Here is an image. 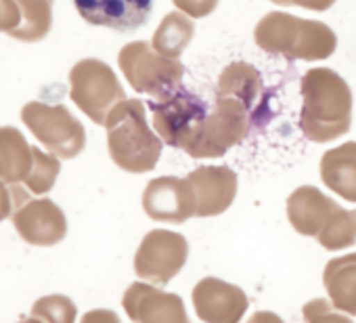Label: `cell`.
<instances>
[{"label": "cell", "mask_w": 356, "mask_h": 323, "mask_svg": "<svg viewBox=\"0 0 356 323\" xmlns=\"http://www.w3.org/2000/svg\"><path fill=\"white\" fill-rule=\"evenodd\" d=\"M262 93V80L256 68L231 63L218 78L216 101L206 120L187 136L181 149L191 157H220L239 145L254 122V103Z\"/></svg>", "instance_id": "obj_1"}, {"label": "cell", "mask_w": 356, "mask_h": 323, "mask_svg": "<svg viewBox=\"0 0 356 323\" xmlns=\"http://www.w3.org/2000/svg\"><path fill=\"white\" fill-rule=\"evenodd\" d=\"M124 74L130 84L153 99H159L183 84L185 65L176 59L161 57L147 42H132L120 55Z\"/></svg>", "instance_id": "obj_5"}, {"label": "cell", "mask_w": 356, "mask_h": 323, "mask_svg": "<svg viewBox=\"0 0 356 323\" xmlns=\"http://www.w3.org/2000/svg\"><path fill=\"white\" fill-rule=\"evenodd\" d=\"M174 7L189 15V17H208L216 5H218V0H172Z\"/></svg>", "instance_id": "obj_19"}, {"label": "cell", "mask_w": 356, "mask_h": 323, "mask_svg": "<svg viewBox=\"0 0 356 323\" xmlns=\"http://www.w3.org/2000/svg\"><path fill=\"white\" fill-rule=\"evenodd\" d=\"M248 304L241 287L218 277H206L193 287V306L204 323H239Z\"/></svg>", "instance_id": "obj_9"}, {"label": "cell", "mask_w": 356, "mask_h": 323, "mask_svg": "<svg viewBox=\"0 0 356 323\" xmlns=\"http://www.w3.org/2000/svg\"><path fill=\"white\" fill-rule=\"evenodd\" d=\"M193 34H195V24L191 22V17L181 11H172L170 15L163 17L157 32L153 34L151 47L161 57L176 59L191 45Z\"/></svg>", "instance_id": "obj_16"}, {"label": "cell", "mask_w": 356, "mask_h": 323, "mask_svg": "<svg viewBox=\"0 0 356 323\" xmlns=\"http://www.w3.org/2000/svg\"><path fill=\"white\" fill-rule=\"evenodd\" d=\"M74 5L84 22L115 32L143 28L153 11V0H74Z\"/></svg>", "instance_id": "obj_10"}, {"label": "cell", "mask_w": 356, "mask_h": 323, "mask_svg": "<svg viewBox=\"0 0 356 323\" xmlns=\"http://www.w3.org/2000/svg\"><path fill=\"white\" fill-rule=\"evenodd\" d=\"M304 323H352L348 315H341L331 308L329 300L325 298H314L304 304L302 308Z\"/></svg>", "instance_id": "obj_18"}, {"label": "cell", "mask_w": 356, "mask_h": 323, "mask_svg": "<svg viewBox=\"0 0 356 323\" xmlns=\"http://www.w3.org/2000/svg\"><path fill=\"white\" fill-rule=\"evenodd\" d=\"M254 38L262 51L283 55L293 61L327 59L337 47L335 34L325 24L300 19L281 11L262 17L256 26Z\"/></svg>", "instance_id": "obj_3"}, {"label": "cell", "mask_w": 356, "mask_h": 323, "mask_svg": "<svg viewBox=\"0 0 356 323\" xmlns=\"http://www.w3.org/2000/svg\"><path fill=\"white\" fill-rule=\"evenodd\" d=\"M323 283L337 310L356 315V252L329 260L323 271Z\"/></svg>", "instance_id": "obj_15"}, {"label": "cell", "mask_w": 356, "mask_h": 323, "mask_svg": "<svg viewBox=\"0 0 356 323\" xmlns=\"http://www.w3.org/2000/svg\"><path fill=\"white\" fill-rule=\"evenodd\" d=\"M273 3H277V5H291V0H273Z\"/></svg>", "instance_id": "obj_23"}, {"label": "cell", "mask_w": 356, "mask_h": 323, "mask_svg": "<svg viewBox=\"0 0 356 323\" xmlns=\"http://www.w3.org/2000/svg\"><path fill=\"white\" fill-rule=\"evenodd\" d=\"M333 3H335V0H291V5H300V7H306V9H312V11H325Z\"/></svg>", "instance_id": "obj_20"}, {"label": "cell", "mask_w": 356, "mask_h": 323, "mask_svg": "<svg viewBox=\"0 0 356 323\" xmlns=\"http://www.w3.org/2000/svg\"><path fill=\"white\" fill-rule=\"evenodd\" d=\"M153 128L170 147H183L187 136L206 120L210 105L183 84L176 90L149 101Z\"/></svg>", "instance_id": "obj_6"}, {"label": "cell", "mask_w": 356, "mask_h": 323, "mask_svg": "<svg viewBox=\"0 0 356 323\" xmlns=\"http://www.w3.org/2000/svg\"><path fill=\"white\" fill-rule=\"evenodd\" d=\"M187 179L197 198L195 216L200 219L227 212L237 196V177L227 166H202L195 168Z\"/></svg>", "instance_id": "obj_12"}, {"label": "cell", "mask_w": 356, "mask_h": 323, "mask_svg": "<svg viewBox=\"0 0 356 323\" xmlns=\"http://www.w3.org/2000/svg\"><path fill=\"white\" fill-rule=\"evenodd\" d=\"M323 183L343 200L356 204V143L329 149L321 159Z\"/></svg>", "instance_id": "obj_14"}, {"label": "cell", "mask_w": 356, "mask_h": 323, "mask_svg": "<svg viewBox=\"0 0 356 323\" xmlns=\"http://www.w3.org/2000/svg\"><path fill=\"white\" fill-rule=\"evenodd\" d=\"M88 323H120V321H118V317H115L113 313H107V310L101 313V310H99L97 315H92V317L88 319Z\"/></svg>", "instance_id": "obj_22"}, {"label": "cell", "mask_w": 356, "mask_h": 323, "mask_svg": "<svg viewBox=\"0 0 356 323\" xmlns=\"http://www.w3.org/2000/svg\"><path fill=\"white\" fill-rule=\"evenodd\" d=\"M316 242L325 250H343L356 244V210H343L341 206L333 212Z\"/></svg>", "instance_id": "obj_17"}, {"label": "cell", "mask_w": 356, "mask_h": 323, "mask_svg": "<svg viewBox=\"0 0 356 323\" xmlns=\"http://www.w3.org/2000/svg\"><path fill=\"white\" fill-rule=\"evenodd\" d=\"M145 212L161 223H185L197 212V198L189 179L159 177L151 181L143 196Z\"/></svg>", "instance_id": "obj_8"}, {"label": "cell", "mask_w": 356, "mask_h": 323, "mask_svg": "<svg viewBox=\"0 0 356 323\" xmlns=\"http://www.w3.org/2000/svg\"><path fill=\"white\" fill-rule=\"evenodd\" d=\"M352 124V90L329 68H314L302 78L300 128L308 141L329 143L343 136Z\"/></svg>", "instance_id": "obj_2"}, {"label": "cell", "mask_w": 356, "mask_h": 323, "mask_svg": "<svg viewBox=\"0 0 356 323\" xmlns=\"http://www.w3.org/2000/svg\"><path fill=\"white\" fill-rule=\"evenodd\" d=\"M124 306L138 323H191L181 296L155 290L147 283H134L124 296Z\"/></svg>", "instance_id": "obj_11"}, {"label": "cell", "mask_w": 356, "mask_h": 323, "mask_svg": "<svg viewBox=\"0 0 356 323\" xmlns=\"http://www.w3.org/2000/svg\"><path fill=\"white\" fill-rule=\"evenodd\" d=\"M337 208L339 206L331 198L321 194L316 187L306 185L289 196L287 219L300 235L318 237V233L325 229V225Z\"/></svg>", "instance_id": "obj_13"}, {"label": "cell", "mask_w": 356, "mask_h": 323, "mask_svg": "<svg viewBox=\"0 0 356 323\" xmlns=\"http://www.w3.org/2000/svg\"><path fill=\"white\" fill-rule=\"evenodd\" d=\"M118 120L109 128L111 155L118 166L130 173H149L155 168L161 141L147 126L145 109L140 101H126L118 107Z\"/></svg>", "instance_id": "obj_4"}, {"label": "cell", "mask_w": 356, "mask_h": 323, "mask_svg": "<svg viewBox=\"0 0 356 323\" xmlns=\"http://www.w3.org/2000/svg\"><path fill=\"white\" fill-rule=\"evenodd\" d=\"M189 258V244L181 233L157 229L151 231L136 252L134 269L140 279L157 285L170 283Z\"/></svg>", "instance_id": "obj_7"}, {"label": "cell", "mask_w": 356, "mask_h": 323, "mask_svg": "<svg viewBox=\"0 0 356 323\" xmlns=\"http://www.w3.org/2000/svg\"><path fill=\"white\" fill-rule=\"evenodd\" d=\"M248 323H285L277 313H270V310H258L250 317Z\"/></svg>", "instance_id": "obj_21"}]
</instances>
